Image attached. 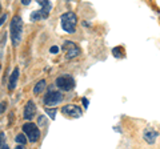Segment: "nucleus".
<instances>
[{
  "instance_id": "f257e3e1",
  "label": "nucleus",
  "mask_w": 160,
  "mask_h": 149,
  "mask_svg": "<svg viewBox=\"0 0 160 149\" xmlns=\"http://www.w3.org/2000/svg\"><path fill=\"white\" fill-rule=\"evenodd\" d=\"M11 39H12V44L15 47L19 46L22 41V36H23V20L20 16H13L12 22H11Z\"/></svg>"
},
{
  "instance_id": "f03ea898",
  "label": "nucleus",
  "mask_w": 160,
  "mask_h": 149,
  "mask_svg": "<svg viewBox=\"0 0 160 149\" xmlns=\"http://www.w3.org/2000/svg\"><path fill=\"white\" fill-rule=\"evenodd\" d=\"M60 22H62V28L67 33H75L76 31V24L78 17L73 12H66L60 16Z\"/></svg>"
},
{
  "instance_id": "7ed1b4c3",
  "label": "nucleus",
  "mask_w": 160,
  "mask_h": 149,
  "mask_svg": "<svg viewBox=\"0 0 160 149\" xmlns=\"http://www.w3.org/2000/svg\"><path fill=\"white\" fill-rule=\"evenodd\" d=\"M39 6L42 7L38 11H33L31 13V22H36V20H43V19H47L48 15H49V11H51V7L52 4L47 2V0H39Z\"/></svg>"
},
{
  "instance_id": "20e7f679",
  "label": "nucleus",
  "mask_w": 160,
  "mask_h": 149,
  "mask_svg": "<svg viewBox=\"0 0 160 149\" xmlns=\"http://www.w3.org/2000/svg\"><path fill=\"white\" fill-rule=\"evenodd\" d=\"M56 87L60 89V91L68 92L72 91L75 88V80L71 74H63V76H59L56 79Z\"/></svg>"
},
{
  "instance_id": "39448f33",
  "label": "nucleus",
  "mask_w": 160,
  "mask_h": 149,
  "mask_svg": "<svg viewBox=\"0 0 160 149\" xmlns=\"http://www.w3.org/2000/svg\"><path fill=\"white\" fill-rule=\"evenodd\" d=\"M43 101H44V104H46L47 107L56 105V104H59V103L63 101V95H62V92L55 91L52 87H49L47 95H46V97H44Z\"/></svg>"
},
{
  "instance_id": "423d86ee",
  "label": "nucleus",
  "mask_w": 160,
  "mask_h": 149,
  "mask_svg": "<svg viewBox=\"0 0 160 149\" xmlns=\"http://www.w3.org/2000/svg\"><path fill=\"white\" fill-rule=\"evenodd\" d=\"M22 129H23V132L27 135L28 140L31 141V142H36L39 140L40 131H39V127L36 125V124H33V123H26L23 125Z\"/></svg>"
},
{
  "instance_id": "0eeeda50",
  "label": "nucleus",
  "mask_w": 160,
  "mask_h": 149,
  "mask_svg": "<svg viewBox=\"0 0 160 149\" xmlns=\"http://www.w3.org/2000/svg\"><path fill=\"white\" fill-rule=\"evenodd\" d=\"M63 49H66V59H68V60L78 57L80 55V52H82V51H80V48L73 41H68V40L64 41Z\"/></svg>"
},
{
  "instance_id": "6e6552de",
  "label": "nucleus",
  "mask_w": 160,
  "mask_h": 149,
  "mask_svg": "<svg viewBox=\"0 0 160 149\" xmlns=\"http://www.w3.org/2000/svg\"><path fill=\"white\" fill-rule=\"evenodd\" d=\"M62 113L66 115L68 117H72V118H79L80 116L83 115L82 109L78 105H73V104H68V105H64L62 108Z\"/></svg>"
},
{
  "instance_id": "1a4fd4ad",
  "label": "nucleus",
  "mask_w": 160,
  "mask_h": 149,
  "mask_svg": "<svg viewBox=\"0 0 160 149\" xmlns=\"http://www.w3.org/2000/svg\"><path fill=\"white\" fill-rule=\"evenodd\" d=\"M158 136H159V132L156 131V129L151 128V127H147L143 132V138L146 140L147 144H149V145H152V144L156 142Z\"/></svg>"
},
{
  "instance_id": "9d476101",
  "label": "nucleus",
  "mask_w": 160,
  "mask_h": 149,
  "mask_svg": "<svg viewBox=\"0 0 160 149\" xmlns=\"http://www.w3.org/2000/svg\"><path fill=\"white\" fill-rule=\"evenodd\" d=\"M35 115H36V107H35V104L33 101L29 100L27 104H26V107H24V118L26 120H32V118L35 117Z\"/></svg>"
},
{
  "instance_id": "9b49d317",
  "label": "nucleus",
  "mask_w": 160,
  "mask_h": 149,
  "mask_svg": "<svg viewBox=\"0 0 160 149\" xmlns=\"http://www.w3.org/2000/svg\"><path fill=\"white\" fill-rule=\"evenodd\" d=\"M18 80H19V68H15L11 76H9V81H8V89L9 91H13L16 88V84H18Z\"/></svg>"
},
{
  "instance_id": "f8f14e48",
  "label": "nucleus",
  "mask_w": 160,
  "mask_h": 149,
  "mask_svg": "<svg viewBox=\"0 0 160 149\" xmlns=\"http://www.w3.org/2000/svg\"><path fill=\"white\" fill-rule=\"evenodd\" d=\"M46 87H47L46 80H40L39 83H36V85H35V88H33V93H35V95H39V93H42L44 89H46Z\"/></svg>"
},
{
  "instance_id": "ddd939ff",
  "label": "nucleus",
  "mask_w": 160,
  "mask_h": 149,
  "mask_svg": "<svg viewBox=\"0 0 160 149\" xmlns=\"http://www.w3.org/2000/svg\"><path fill=\"white\" fill-rule=\"evenodd\" d=\"M15 141H16L19 145H24V144H27V137L20 133V135H18L16 137H15Z\"/></svg>"
},
{
  "instance_id": "4468645a",
  "label": "nucleus",
  "mask_w": 160,
  "mask_h": 149,
  "mask_svg": "<svg viewBox=\"0 0 160 149\" xmlns=\"http://www.w3.org/2000/svg\"><path fill=\"white\" fill-rule=\"evenodd\" d=\"M46 112H47V115L49 116L53 120L55 116H56V112H58V109L56 108H46Z\"/></svg>"
},
{
  "instance_id": "2eb2a0df",
  "label": "nucleus",
  "mask_w": 160,
  "mask_h": 149,
  "mask_svg": "<svg viewBox=\"0 0 160 149\" xmlns=\"http://www.w3.org/2000/svg\"><path fill=\"white\" fill-rule=\"evenodd\" d=\"M6 144V133L4 132H0V149H2V147Z\"/></svg>"
},
{
  "instance_id": "dca6fc26",
  "label": "nucleus",
  "mask_w": 160,
  "mask_h": 149,
  "mask_svg": "<svg viewBox=\"0 0 160 149\" xmlns=\"http://www.w3.org/2000/svg\"><path fill=\"white\" fill-rule=\"evenodd\" d=\"M120 49H122L120 47H116V48H113V49H112V53H113L116 57H122V53H120Z\"/></svg>"
},
{
  "instance_id": "f3484780",
  "label": "nucleus",
  "mask_w": 160,
  "mask_h": 149,
  "mask_svg": "<svg viewBox=\"0 0 160 149\" xmlns=\"http://www.w3.org/2000/svg\"><path fill=\"white\" fill-rule=\"evenodd\" d=\"M6 107H7V103H6V101H2V103H0V113H3L4 111H6Z\"/></svg>"
},
{
  "instance_id": "a211bd4d",
  "label": "nucleus",
  "mask_w": 160,
  "mask_h": 149,
  "mask_svg": "<svg viewBox=\"0 0 160 149\" xmlns=\"http://www.w3.org/2000/svg\"><path fill=\"white\" fill-rule=\"evenodd\" d=\"M82 101H83V105H84V108H88V104H89L88 99H87V97H82Z\"/></svg>"
},
{
  "instance_id": "6ab92c4d",
  "label": "nucleus",
  "mask_w": 160,
  "mask_h": 149,
  "mask_svg": "<svg viewBox=\"0 0 160 149\" xmlns=\"http://www.w3.org/2000/svg\"><path fill=\"white\" fill-rule=\"evenodd\" d=\"M59 51H60V49H59V47H56V46L51 47V49H49V52H51V53H58Z\"/></svg>"
},
{
  "instance_id": "aec40b11",
  "label": "nucleus",
  "mask_w": 160,
  "mask_h": 149,
  "mask_svg": "<svg viewBox=\"0 0 160 149\" xmlns=\"http://www.w3.org/2000/svg\"><path fill=\"white\" fill-rule=\"evenodd\" d=\"M7 20V15H3V16L2 17H0V27H2L3 26V23L4 22H6Z\"/></svg>"
},
{
  "instance_id": "412c9836",
  "label": "nucleus",
  "mask_w": 160,
  "mask_h": 149,
  "mask_svg": "<svg viewBox=\"0 0 160 149\" xmlns=\"http://www.w3.org/2000/svg\"><path fill=\"white\" fill-rule=\"evenodd\" d=\"M29 3H31V0H22V4H23V6H28Z\"/></svg>"
},
{
  "instance_id": "4be33fe9",
  "label": "nucleus",
  "mask_w": 160,
  "mask_h": 149,
  "mask_svg": "<svg viewBox=\"0 0 160 149\" xmlns=\"http://www.w3.org/2000/svg\"><path fill=\"white\" fill-rule=\"evenodd\" d=\"M2 149H9V148H8V145H7V142H6V144H4V145H3V147H2Z\"/></svg>"
},
{
  "instance_id": "5701e85b",
  "label": "nucleus",
  "mask_w": 160,
  "mask_h": 149,
  "mask_svg": "<svg viewBox=\"0 0 160 149\" xmlns=\"http://www.w3.org/2000/svg\"><path fill=\"white\" fill-rule=\"evenodd\" d=\"M15 149H24V148H23V145H18V147L15 148Z\"/></svg>"
},
{
  "instance_id": "b1692460",
  "label": "nucleus",
  "mask_w": 160,
  "mask_h": 149,
  "mask_svg": "<svg viewBox=\"0 0 160 149\" xmlns=\"http://www.w3.org/2000/svg\"><path fill=\"white\" fill-rule=\"evenodd\" d=\"M0 9H2V6H0Z\"/></svg>"
}]
</instances>
